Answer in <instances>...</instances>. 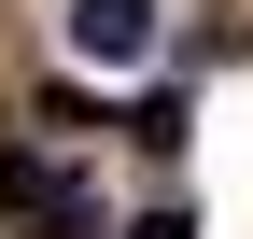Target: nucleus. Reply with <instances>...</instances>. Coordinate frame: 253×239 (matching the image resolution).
I'll use <instances>...</instances> for the list:
<instances>
[{"instance_id":"nucleus-2","label":"nucleus","mask_w":253,"mask_h":239,"mask_svg":"<svg viewBox=\"0 0 253 239\" xmlns=\"http://www.w3.org/2000/svg\"><path fill=\"white\" fill-rule=\"evenodd\" d=\"M126 141H141V155H183V99H169V84H155V99L126 113Z\"/></svg>"},{"instance_id":"nucleus-1","label":"nucleus","mask_w":253,"mask_h":239,"mask_svg":"<svg viewBox=\"0 0 253 239\" xmlns=\"http://www.w3.org/2000/svg\"><path fill=\"white\" fill-rule=\"evenodd\" d=\"M71 56L84 71H141L155 56V0H71Z\"/></svg>"},{"instance_id":"nucleus-3","label":"nucleus","mask_w":253,"mask_h":239,"mask_svg":"<svg viewBox=\"0 0 253 239\" xmlns=\"http://www.w3.org/2000/svg\"><path fill=\"white\" fill-rule=\"evenodd\" d=\"M126 239H197V211H183V197H155V211L126 225Z\"/></svg>"}]
</instances>
